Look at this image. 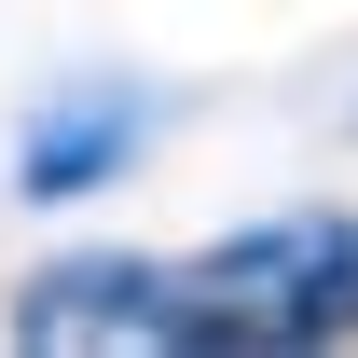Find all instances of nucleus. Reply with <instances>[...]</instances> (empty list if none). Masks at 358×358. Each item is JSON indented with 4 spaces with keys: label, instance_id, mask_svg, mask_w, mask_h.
Returning a JSON list of instances; mask_svg holds the SVG:
<instances>
[{
    "label": "nucleus",
    "instance_id": "f257e3e1",
    "mask_svg": "<svg viewBox=\"0 0 358 358\" xmlns=\"http://www.w3.org/2000/svg\"><path fill=\"white\" fill-rule=\"evenodd\" d=\"M179 345L207 358H317L358 345V221H248L207 262H179Z\"/></svg>",
    "mask_w": 358,
    "mask_h": 358
},
{
    "label": "nucleus",
    "instance_id": "f03ea898",
    "mask_svg": "<svg viewBox=\"0 0 358 358\" xmlns=\"http://www.w3.org/2000/svg\"><path fill=\"white\" fill-rule=\"evenodd\" d=\"M179 289L166 262H138V248H83V262H42L14 303H0V331L14 345H179Z\"/></svg>",
    "mask_w": 358,
    "mask_h": 358
},
{
    "label": "nucleus",
    "instance_id": "7ed1b4c3",
    "mask_svg": "<svg viewBox=\"0 0 358 358\" xmlns=\"http://www.w3.org/2000/svg\"><path fill=\"white\" fill-rule=\"evenodd\" d=\"M152 124H166V96L96 69V83H69V96H42V110H28L14 193H28V207H83V193H110V179L152 152Z\"/></svg>",
    "mask_w": 358,
    "mask_h": 358
}]
</instances>
